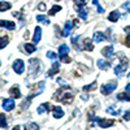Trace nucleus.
<instances>
[{
  "label": "nucleus",
  "instance_id": "nucleus-1",
  "mask_svg": "<svg viewBox=\"0 0 130 130\" xmlns=\"http://www.w3.org/2000/svg\"><path fill=\"white\" fill-rule=\"evenodd\" d=\"M55 99L59 100V102H61V103H64V104L65 103L70 104L73 102V94L69 92V91H64L62 89H60V90H57V92L55 95Z\"/></svg>",
  "mask_w": 130,
  "mask_h": 130
},
{
  "label": "nucleus",
  "instance_id": "nucleus-2",
  "mask_svg": "<svg viewBox=\"0 0 130 130\" xmlns=\"http://www.w3.org/2000/svg\"><path fill=\"white\" fill-rule=\"evenodd\" d=\"M117 87V82L116 81H111V82H108V83H104L102 86V92L104 95H109L112 91H115Z\"/></svg>",
  "mask_w": 130,
  "mask_h": 130
},
{
  "label": "nucleus",
  "instance_id": "nucleus-3",
  "mask_svg": "<svg viewBox=\"0 0 130 130\" xmlns=\"http://www.w3.org/2000/svg\"><path fill=\"white\" fill-rule=\"evenodd\" d=\"M13 70L17 73V74H22L24 70H25V64L21 59H17L13 61Z\"/></svg>",
  "mask_w": 130,
  "mask_h": 130
},
{
  "label": "nucleus",
  "instance_id": "nucleus-4",
  "mask_svg": "<svg viewBox=\"0 0 130 130\" xmlns=\"http://www.w3.org/2000/svg\"><path fill=\"white\" fill-rule=\"evenodd\" d=\"M95 121H98V125H99L100 127H103V129L111 127V126L115 125V121L113 120H105V118H99V117H96Z\"/></svg>",
  "mask_w": 130,
  "mask_h": 130
},
{
  "label": "nucleus",
  "instance_id": "nucleus-5",
  "mask_svg": "<svg viewBox=\"0 0 130 130\" xmlns=\"http://www.w3.org/2000/svg\"><path fill=\"white\" fill-rule=\"evenodd\" d=\"M127 64H129V61H124V62H121V64H118L117 67L115 68V74L117 75V77H121V75L124 74V72H125L126 68H127Z\"/></svg>",
  "mask_w": 130,
  "mask_h": 130
},
{
  "label": "nucleus",
  "instance_id": "nucleus-6",
  "mask_svg": "<svg viewBox=\"0 0 130 130\" xmlns=\"http://www.w3.org/2000/svg\"><path fill=\"white\" fill-rule=\"evenodd\" d=\"M2 108L4 111H12L14 108V99H3Z\"/></svg>",
  "mask_w": 130,
  "mask_h": 130
},
{
  "label": "nucleus",
  "instance_id": "nucleus-7",
  "mask_svg": "<svg viewBox=\"0 0 130 130\" xmlns=\"http://www.w3.org/2000/svg\"><path fill=\"white\" fill-rule=\"evenodd\" d=\"M40 38H42V27L40 26H37L35 30H34V37H32V44L39 43Z\"/></svg>",
  "mask_w": 130,
  "mask_h": 130
},
{
  "label": "nucleus",
  "instance_id": "nucleus-8",
  "mask_svg": "<svg viewBox=\"0 0 130 130\" xmlns=\"http://www.w3.org/2000/svg\"><path fill=\"white\" fill-rule=\"evenodd\" d=\"M9 94H10V96H12V99H18V98L22 96V95H21V92H20V89H18L17 85H14L13 87H10Z\"/></svg>",
  "mask_w": 130,
  "mask_h": 130
},
{
  "label": "nucleus",
  "instance_id": "nucleus-9",
  "mask_svg": "<svg viewBox=\"0 0 130 130\" xmlns=\"http://www.w3.org/2000/svg\"><path fill=\"white\" fill-rule=\"evenodd\" d=\"M68 53H69V47H68L67 44H61V46L59 47V56H60L61 59L67 57Z\"/></svg>",
  "mask_w": 130,
  "mask_h": 130
},
{
  "label": "nucleus",
  "instance_id": "nucleus-10",
  "mask_svg": "<svg viewBox=\"0 0 130 130\" xmlns=\"http://www.w3.org/2000/svg\"><path fill=\"white\" fill-rule=\"evenodd\" d=\"M104 39H107V38H105V35L103 34V32H100V31H95V32H94L92 40H94L95 43H100V42H103Z\"/></svg>",
  "mask_w": 130,
  "mask_h": 130
},
{
  "label": "nucleus",
  "instance_id": "nucleus-11",
  "mask_svg": "<svg viewBox=\"0 0 130 130\" xmlns=\"http://www.w3.org/2000/svg\"><path fill=\"white\" fill-rule=\"evenodd\" d=\"M102 53H103V56H105V57H111L115 53V50H113L112 46H107V47H104L102 50Z\"/></svg>",
  "mask_w": 130,
  "mask_h": 130
},
{
  "label": "nucleus",
  "instance_id": "nucleus-12",
  "mask_svg": "<svg viewBox=\"0 0 130 130\" xmlns=\"http://www.w3.org/2000/svg\"><path fill=\"white\" fill-rule=\"evenodd\" d=\"M118 18H120V12H118V10H112V12L108 14V20H109L111 22H117Z\"/></svg>",
  "mask_w": 130,
  "mask_h": 130
},
{
  "label": "nucleus",
  "instance_id": "nucleus-13",
  "mask_svg": "<svg viewBox=\"0 0 130 130\" xmlns=\"http://www.w3.org/2000/svg\"><path fill=\"white\" fill-rule=\"evenodd\" d=\"M59 69H60V64H59V61H55V62H53V65H52V68H51V70L48 72V75H50V77H52L53 74H57L59 73Z\"/></svg>",
  "mask_w": 130,
  "mask_h": 130
},
{
  "label": "nucleus",
  "instance_id": "nucleus-14",
  "mask_svg": "<svg viewBox=\"0 0 130 130\" xmlns=\"http://www.w3.org/2000/svg\"><path fill=\"white\" fill-rule=\"evenodd\" d=\"M70 31H72V22H70V21H67V22H65L64 29H62V35L64 37H68L70 34Z\"/></svg>",
  "mask_w": 130,
  "mask_h": 130
},
{
  "label": "nucleus",
  "instance_id": "nucleus-15",
  "mask_svg": "<svg viewBox=\"0 0 130 130\" xmlns=\"http://www.w3.org/2000/svg\"><path fill=\"white\" fill-rule=\"evenodd\" d=\"M53 117H55V118L64 117V111H62L61 107H53Z\"/></svg>",
  "mask_w": 130,
  "mask_h": 130
},
{
  "label": "nucleus",
  "instance_id": "nucleus-16",
  "mask_svg": "<svg viewBox=\"0 0 130 130\" xmlns=\"http://www.w3.org/2000/svg\"><path fill=\"white\" fill-rule=\"evenodd\" d=\"M96 64H98V67H99L100 70H107L108 68H109V65H111L109 62H107L105 60H98Z\"/></svg>",
  "mask_w": 130,
  "mask_h": 130
},
{
  "label": "nucleus",
  "instance_id": "nucleus-17",
  "mask_svg": "<svg viewBox=\"0 0 130 130\" xmlns=\"http://www.w3.org/2000/svg\"><path fill=\"white\" fill-rule=\"evenodd\" d=\"M2 27L4 29H8V30H13L16 27V25L10 21H7V20H2Z\"/></svg>",
  "mask_w": 130,
  "mask_h": 130
},
{
  "label": "nucleus",
  "instance_id": "nucleus-18",
  "mask_svg": "<svg viewBox=\"0 0 130 130\" xmlns=\"http://www.w3.org/2000/svg\"><path fill=\"white\" fill-rule=\"evenodd\" d=\"M48 107H50V104L48 103H43V104H40L39 107H38V109H37V112L38 113H46L47 111H48Z\"/></svg>",
  "mask_w": 130,
  "mask_h": 130
},
{
  "label": "nucleus",
  "instance_id": "nucleus-19",
  "mask_svg": "<svg viewBox=\"0 0 130 130\" xmlns=\"http://www.w3.org/2000/svg\"><path fill=\"white\" fill-rule=\"evenodd\" d=\"M24 129L25 130H39V126L35 122H27V124H25Z\"/></svg>",
  "mask_w": 130,
  "mask_h": 130
},
{
  "label": "nucleus",
  "instance_id": "nucleus-20",
  "mask_svg": "<svg viewBox=\"0 0 130 130\" xmlns=\"http://www.w3.org/2000/svg\"><path fill=\"white\" fill-rule=\"evenodd\" d=\"M117 99L118 100H125V102H130V95L125 91V92H121L117 95Z\"/></svg>",
  "mask_w": 130,
  "mask_h": 130
},
{
  "label": "nucleus",
  "instance_id": "nucleus-21",
  "mask_svg": "<svg viewBox=\"0 0 130 130\" xmlns=\"http://www.w3.org/2000/svg\"><path fill=\"white\" fill-rule=\"evenodd\" d=\"M78 12V16L82 18V20H86V17H87V9L86 8H79V9H75Z\"/></svg>",
  "mask_w": 130,
  "mask_h": 130
},
{
  "label": "nucleus",
  "instance_id": "nucleus-22",
  "mask_svg": "<svg viewBox=\"0 0 130 130\" xmlns=\"http://www.w3.org/2000/svg\"><path fill=\"white\" fill-rule=\"evenodd\" d=\"M37 21H38V22H40V24H46V25L50 24V20L46 16H43V14H38L37 16Z\"/></svg>",
  "mask_w": 130,
  "mask_h": 130
},
{
  "label": "nucleus",
  "instance_id": "nucleus-23",
  "mask_svg": "<svg viewBox=\"0 0 130 130\" xmlns=\"http://www.w3.org/2000/svg\"><path fill=\"white\" fill-rule=\"evenodd\" d=\"M86 3H87V0H75V2H74V7H75V9L85 8Z\"/></svg>",
  "mask_w": 130,
  "mask_h": 130
},
{
  "label": "nucleus",
  "instance_id": "nucleus-24",
  "mask_svg": "<svg viewBox=\"0 0 130 130\" xmlns=\"http://www.w3.org/2000/svg\"><path fill=\"white\" fill-rule=\"evenodd\" d=\"M25 51H26L27 53H32L34 51H37L35 44H31V43H26V44H25Z\"/></svg>",
  "mask_w": 130,
  "mask_h": 130
},
{
  "label": "nucleus",
  "instance_id": "nucleus-25",
  "mask_svg": "<svg viewBox=\"0 0 130 130\" xmlns=\"http://www.w3.org/2000/svg\"><path fill=\"white\" fill-rule=\"evenodd\" d=\"M107 112L113 115V116H118V115H120V109H116L115 107H108L107 108Z\"/></svg>",
  "mask_w": 130,
  "mask_h": 130
},
{
  "label": "nucleus",
  "instance_id": "nucleus-26",
  "mask_svg": "<svg viewBox=\"0 0 130 130\" xmlns=\"http://www.w3.org/2000/svg\"><path fill=\"white\" fill-rule=\"evenodd\" d=\"M60 10H61V7H60V5H53V8H52V9L50 10V12H48V14H50V16H53L55 13L60 12Z\"/></svg>",
  "mask_w": 130,
  "mask_h": 130
},
{
  "label": "nucleus",
  "instance_id": "nucleus-27",
  "mask_svg": "<svg viewBox=\"0 0 130 130\" xmlns=\"http://www.w3.org/2000/svg\"><path fill=\"white\" fill-rule=\"evenodd\" d=\"M46 56H47L48 59H52L53 61H56V60H57V53L52 52V51H48V52L46 53Z\"/></svg>",
  "mask_w": 130,
  "mask_h": 130
},
{
  "label": "nucleus",
  "instance_id": "nucleus-28",
  "mask_svg": "<svg viewBox=\"0 0 130 130\" xmlns=\"http://www.w3.org/2000/svg\"><path fill=\"white\" fill-rule=\"evenodd\" d=\"M96 85H98V83H96V81H94L91 85L85 86V87H83V90H85V91H91V90H94V89L96 87Z\"/></svg>",
  "mask_w": 130,
  "mask_h": 130
},
{
  "label": "nucleus",
  "instance_id": "nucleus-29",
  "mask_svg": "<svg viewBox=\"0 0 130 130\" xmlns=\"http://www.w3.org/2000/svg\"><path fill=\"white\" fill-rule=\"evenodd\" d=\"M9 8H10L9 3H7V2H2V3H0V10H2V12H3V10H8Z\"/></svg>",
  "mask_w": 130,
  "mask_h": 130
},
{
  "label": "nucleus",
  "instance_id": "nucleus-30",
  "mask_svg": "<svg viewBox=\"0 0 130 130\" xmlns=\"http://www.w3.org/2000/svg\"><path fill=\"white\" fill-rule=\"evenodd\" d=\"M92 4H94V5H96V8H98V12H99V13H103V12H104V8H103V7L99 4V2H98V0H94Z\"/></svg>",
  "mask_w": 130,
  "mask_h": 130
},
{
  "label": "nucleus",
  "instance_id": "nucleus-31",
  "mask_svg": "<svg viewBox=\"0 0 130 130\" xmlns=\"http://www.w3.org/2000/svg\"><path fill=\"white\" fill-rule=\"evenodd\" d=\"M85 48H87V51H92V50H94L92 43H90L89 39H86V40H85Z\"/></svg>",
  "mask_w": 130,
  "mask_h": 130
},
{
  "label": "nucleus",
  "instance_id": "nucleus-32",
  "mask_svg": "<svg viewBox=\"0 0 130 130\" xmlns=\"http://www.w3.org/2000/svg\"><path fill=\"white\" fill-rule=\"evenodd\" d=\"M8 44V38L7 37H2V40H0V47H2V50Z\"/></svg>",
  "mask_w": 130,
  "mask_h": 130
},
{
  "label": "nucleus",
  "instance_id": "nucleus-33",
  "mask_svg": "<svg viewBox=\"0 0 130 130\" xmlns=\"http://www.w3.org/2000/svg\"><path fill=\"white\" fill-rule=\"evenodd\" d=\"M0 120H2V127L3 129H7V121H5V116L2 113L0 115Z\"/></svg>",
  "mask_w": 130,
  "mask_h": 130
},
{
  "label": "nucleus",
  "instance_id": "nucleus-34",
  "mask_svg": "<svg viewBox=\"0 0 130 130\" xmlns=\"http://www.w3.org/2000/svg\"><path fill=\"white\" fill-rule=\"evenodd\" d=\"M122 8L126 10V12H129V13H130V2H126V3H124V4H122Z\"/></svg>",
  "mask_w": 130,
  "mask_h": 130
},
{
  "label": "nucleus",
  "instance_id": "nucleus-35",
  "mask_svg": "<svg viewBox=\"0 0 130 130\" xmlns=\"http://www.w3.org/2000/svg\"><path fill=\"white\" fill-rule=\"evenodd\" d=\"M78 39H79V35H74V37L72 38V43H73L74 46L77 44V42H78Z\"/></svg>",
  "mask_w": 130,
  "mask_h": 130
},
{
  "label": "nucleus",
  "instance_id": "nucleus-36",
  "mask_svg": "<svg viewBox=\"0 0 130 130\" xmlns=\"http://www.w3.org/2000/svg\"><path fill=\"white\" fill-rule=\"evenodd\" d=\"M124 120H126V121H129V120H130V109L124 115Z\"/></svg>",
  "mask_w": 130,
  "mask_h": 130
},
{
  "label": "nucleus",
  "instance_id": "nucleus-37",
  "mask_svg": "<svg viewBox=\"0 0 130 130\" xmlns=\"http://www.w3.org/2000/svg\"><path fill=\"white\" fill-rule=\"evenodd\" d=\"M38 9H39V10H46V4L40 3V4L38 5Z\"/></svg>",
  "mask_w": 130,
  "mask_h": 130
},
{
  "label": "nucleus",
  "instance_id": "nucleus-38",
  "mask_svg": "<svg viewBox=\"0 0 130 130\" xmlns=\"http://www.w3.org/2000/svg\"><path fill=\"white\" fill-rule=\"evenodd\" d=\"M61 60H62L64 62H68V64L72 61V59H70V57H68V56H67V57H64V59H61Z\"/></svg>",
  "mask_w": 130,
  "mask_h": 130
},
{
  "label": "nucleus",
  "instance_id": "nucleus-39",
  "mask_svg": "<svg viewBox=\"0 0 130 130\" xmlns=\"http://www.w3.org/2000/svg\"><path fill=\"white\" fill-rule=\"evenodd\" d=\"M125 43H126V46H127V47H130V35L126 38V42H125Z\"/></svg>",
  "mask_w": 130,
  "mask_h": 130
},
{
  "label": "nucleus",
  "instance_id": "nucleus-40",
  "mask_svg": "<svg viewBox=\"0 0 130 130\" xmlns=\"http://www.w3.org/2000/svg\"><path fill=\"white\" fill-rule=\"evenodd\" d=\"M125 90H126V92H130V83H127V85H126Z\"/></svg>",
  "mask_w": 130,
  "mask_h": 130
},
{
  "label": "nucleus",
  "instance_id": "nucleus-41",
  "mask_svg": "<svg viewBox=\"0 0 130 130\" xmlns=\"http://www.w3.org/2000/svg\"><path fill=\"white\" fill-rule=\"evenodd\" d=\"M125 31H126L127 34L130 35V26H126V27H125Z\"/></svg>",
  "mask_w": 130,
  "mask_h": 130
},
{
  "label": "nucleus",
  "instance_id": "nucleus-42",
  "mask_svg": "<svg viewBox=\"0 0 130 130\" xmlns=\"http://www.w3.org/2000/svg\"><path fill=\"white\" fill-rule=\"evenodd\" d=\"M12 130H21V127H20V126H18V125H17V126H14V127H13V129H12Z\"/></svg>",
  "mask_w": 130,
  "mask_h": 130
},
{
  "label": "nucleus",
  "instance_id": "nucleus-43",
  "mask_svg": "<svg viewBox=\"0 0 130 130\" xmlns=\"http://www.w3.org/2000/svg\"><path fill=\"white\" fill-rule=\"evenodd\" d=\"M127 77H130V73H127Z\"/></svg>",
  "mask_w": 130,
  "mask_h": 130
}]
</instances>
